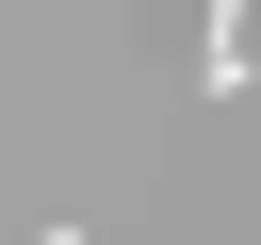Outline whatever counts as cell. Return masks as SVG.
Masks as SVG:
<instances>
[{
    "label": "cell",
    "mask_w": 261,
    "mask_h": 245,
    "mask_svg": "<svg viewBox=\"0 0 261 245\" xmlns=\"http://www.w3.org/2000/svg\"><path fill=\"white\" fill-rule=\"evenodd\" d=\"M196 82H212V98H245V82H261V49H245V0H196Z\"/></svg>",
    "instance_id": "6da1fadb"
},
{
    "label": "cell",
    "mask_w": 261,
    "mask_h": 245,
    "mask_svg": "<svg viewBox=\"0 0 261 245\" xmlns=\"http://www.w3.org/2000/svg\"><path fill=\"white\" fill-rule=\"evenodd\" d=\"M49 245H82V229H49Z\"/></svg>",
    "instance_id": "7a4b0ae2"
}]
</instances>
